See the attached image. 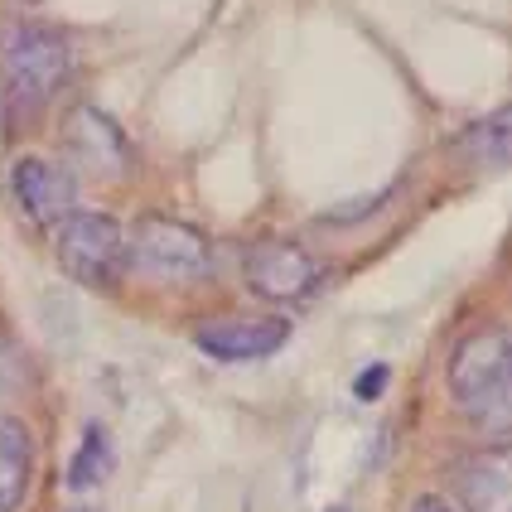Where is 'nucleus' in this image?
I'll return each mask as SVG.
<instances>
[{"label": "nucleus", "mask_w": 512, "mask_h": 512, "mask_svg": "<svg viewBox=\"0 0 512 512\" xmlns=\"http://www.w3.org/2000/svg\"><path fill=\"white\" fill-rule=\"evenodd\" d=\"M242 276H247V285H252L261 300L295 305V300L314 295L319 261H314L300 242H290V237H261V242H252L247 256H242Z\"/></svg>", "instance_id": "obj_5"}, {"label": "nucleus", "mask_w": 512, "mask_h": 512, "mask_svg": "<svg viewBox=\"0 0 512 512\" xmlns=\"http://www.w3.org/2000/svg\"><path fill=\"white\" fill-rule=\"evenodd\" d=\"M450 401L455 411L484 435H508L512 426V358L503 329H479L455 343L450 353Z\"/></svg>", "instance_id": "obj_1"}, {"label": "nucleus", "mask_w": 512, "mask_h": 512, "mask_svg": "<svg viewBox=\"0 0 512 512\" xmlns=\"http://www.w3.org/2000/svg\"><path fill=\"white\" fill-rule=\"evenodd\" d=\"M126 266L155 285H194L213 271V247L194 223L145 213L126 242Z\"/></svg>", "instance_id": "obj_2"}, {"label": "nucleus", "mask_w": 512, "mask_h": 512, "mask_svg": "<svg viewBox=\"0 0 512 512\" xmlns=\"http://www.w3.org/2000/svg\"><path fill=\"white\" fill-rule=\"evenodd\" d=\"M290 339V319L281 314H228V319H208L194 329L199 353L218 358V363H256V358H271L281 353Z\"/></svg>", "instance_id": "obj_7"}, {"label": "nucleus", "mask_w": 512, "mask_h": 512, "mask_svg": "<svg viewBox=\"0 0 512 512\" xmlns=\"http://www.w3.org/2000/svg\"><path fill=\"white\" fill-rule=\"evenodd\" d=\"M15 203L29 213L34 228H58L63 218L78 213V179L63 170L58 160H44V155H25L15 160Z\"/></svg>", "instance_id": "obj_8"}, {"label": "nucleus", "mask_w": 512, "mask_h": 512, "mask_svg": "<svg viewBox=\"0 0 512 512\" xmlns=\"http://www.w3.org/2000/svg\"><path fill=\"white\" fill-rule=\"evenodd\" d=\"M0 73L15 102H49L73 73V49L49 25H10L0 34Z\"/></svg>", "instance_id": "obj_3"}, {"label": "nucleus", "mask_w": 512, "mask_h": 512, "mask_svg": "<svg viewBox=\"0 0 512 512\" xmlns=\"http://www.w3.org/2000/svg\"><path fill=\"white\" fill-rule=\"evenodd\" d=\"M34 479V435L20 416L0 411V512H20Z\"/></svg>", "instance_id": "obj_10"}, {"label": "nucleus", "mask_w": 512, "mask_h": 512, "mask_svg": "<svg viewBox=\"0 0 512 512\" xmlns=\"http://www.w3.org/2000/svg\"><path fill=\"white\" fill-rule=\"evenodd\" d=\"M107 474H112V445H107V430L87 426L83 445H78V455H73V464H68V488H73V493H87V488L102 484Z\"/></svg>", "instance_id": "obj_12"}, {"label": "nucleus", "mask_w": 512, "mask_h": 512, "mask_svg": "<svg viewBox=\"0 0 512 512\" xmlns=\"http://www.w3.org/2000/svg\"><path fill=\"white\" fill-rule=\"evenodd\" d=\"M73 512H92V508H73Z\"/></svg>", "instance_id": "obj_15"}, {"label": "nucleus", "mask_w": 512, "mask_h": 512, "mask_svg": "<svg viewBox=\"0 0 512 512\" xmlns=\"http://www.w3.org/2000/svg\"><path fill=\"white\" fill-rule=\"evenodd\" d=\"M455 484H459L464 512H512V474H508V450L503 445L464 455Z\"/></svg>", "instance_id": "obj_9"}, {"label": "nucleus", "mask_w": 512, "mask_h": 512, "mask_svg": "<svg viewBox=\"0 0 512 512\" xmlns=\"http://www.w3.org/2000/svg\"><path fill=\"white\" fill-rule=\"evenodd\" d=\"M387 392V368L382 363H372L368 372H358V382H353V397L358 401H377Z\"/></svg>", "instance_id": "obj_13"}, {"label": "nucleus", "mask_w": 512, "mask_h": 512, "mask_svg": "<svg viewBox=\"0 0 512 512\" xmlns=\"http://www.w3.org/2000/svg\"><path fill=\"white\" fill-rule=\"evenodd\" d=\"M63 150L92 179H121L131 170V141L102 107H73L63 116Z\"/></svg>", "instance_id": "obj_6"}, {"label": "nucleus", "mask_w": 512, "mask_h": 512, "mask_svg": "<svg viewBox=\"0 0 512 512\" xmlns=\"http://www.w3.org/2000/svg\"><path fill=\"white\" fill-rule=\"evenodd\" d=\"M58 266L78 285H112L126 271V232L112 213H73L54 228Z\"/></svg>", "instance_id": "obj_4"}, {"label": "nucleus", "mask_w": 512, "mask_h": 512, "mask_svg": "<svg viewBox=\"0 0 512 512\" xmlns=\"http://www.w3.org/2000/svg\"><path fill=\"white\" fill-rule=\"evenodd\" d=\"M411 512H455L445 498H435V493H421L416 503H411Z\"/></svg>", "instance_id": "obj_14"}, {"label": "nucleus", "mask_w": 512, "mask_h": 512, "mask_svg": "<svg viewBox=\"0 0 512 512\" xmlns=\"http://www.w3.org/2000/svg\"><path fill=\"white\" fill-rule=\"evenodd\" d=\"M512 116L498 107V112H488L484 121H474L469 131H464V141L459 150L474 160V165H484V170H503L508 165V150H512V131H508Z\"/></svg>", "instance_id": "obj_11"}]
</instances>
